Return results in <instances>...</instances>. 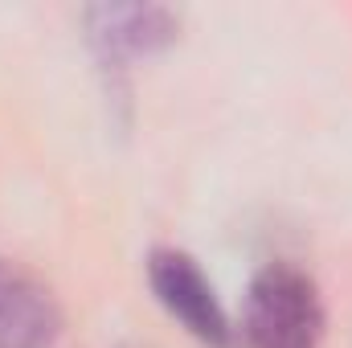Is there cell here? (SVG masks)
<instances>
[{"label": "cell", "instance_id": "6da1fadb", "mask_svg": "<svg viewBox=\"0 0 352 348\" xmlns=\"http://www.w3.org/2000/svg\"><path fill=\"white\" fill-rule=\"evenodd\" d=\"M324 336V307L316 283L291 266L270 262L254 274L242 316L246 348H316Z\"/></svg>", "mask_w": 352, "mask_h": 348}, {"label": "cell", "instance_id": "7a4b0ae2", "mask_svg": "<svg viewBox=\"0 0 352 348\" xmlns=\"http://www.w3.org/2000/svg\"><path fill=\"white\" fill-rule=\"evenodd\" d=\"M148 283H152L160 307L192 340H201L209 348L234 345V328H230V316H226L213 283L205 279V270L184 250H156L148 259Z\"/></svg>", "mask_w": 352, "mask_h": 348}, {"label": "cell", "instance_id": "3957f363", "mask_svg": "<svg viewBox=\"0 0 352 348\" xmlns=\"http://www.w3.org/2000/svg\"><path fill=\"white\" fill-rule=\"evenodd\" d=\"M62 332V312L50 287L25 266L0 259V348H50Z\"/></svg>", "mask_w": 352, "mask_h": 348}, {"label": "cell", "instance_id": "277c9868", "mask_svg": "<svg viewBox=\"0 0 352 348\" xmlns=\"http://www.w3.org/2000/svg\"><path fill=\"white\" fill-rule=\"evenodd\" d=\"M87 21L102 58L152 54V50H164L168 41H176V33H180V21L156 4H102V8H90Z\"/></svg>", "mask_w": 352, "mask_h": 348}, {"label": "cell", "instance_id": "5b68a950", "mask_svg": "<svg viewBox=\"0 0 352 348\" xmlns=\"http://www.w3.org/2000/svg\"><path fill=\"white\" fill-rule=\"evenodd\" d=\"M127 348H131V345H127Z\"/></svg>", "mask_w": 352, "mask_h": 348}]
</instances>
